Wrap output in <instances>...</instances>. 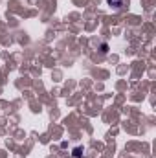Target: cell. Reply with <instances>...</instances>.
I'll list each match as a JSON object with an SVG mask.
<instances>
[{"label":"cell","mask_w":156,"mask_h":158,"mask_svg":"<svg viewBox=\"0 0 156 158\" xmlns=\"http://www.w3.org/2000/svg\"><path fill=\"white\" fill-rule=\"evenodd\" d=\"M109 4H110V6H114V7H121L123 0H109Z\"/></svg>","instance_id":"cell-1"},{"label":"cell","mask_w":156,"mask_h":158,"mask_svg":"<svg viewBox=\"0 0 156 158\" xmlns=\"http://www.w3.org/2000/svg\"><path fill=\"white\" fill-rule=\"evenodd\" d=\"M81 155H83V147H76V149H74V156L79 158Z\"/></svg>","instance_id":"cell-2"}]
</instances>
